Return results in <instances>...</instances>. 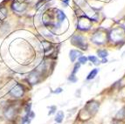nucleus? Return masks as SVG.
<instances>
[{
    "label": "nucleus",
    "mask_w": 125,
    "mask_h": 124,
    "mask_svg": "<svg viewBox=\"0 0 125 124\" xmlns=\"http://www.w3.org/2000/svg\"><path fill=\"white\" fill-rule=\"evenodd\" d=\"M24 93H25V88L19 83H17L9 92L10 96H12L14 98H21L24 95Z\"/></svg>",
    "instance_id": "obj_1"
},
{
    "label": "nucleus",
    "mask_w": 125,
    "mask_h": 124,
    "mask_svg": "<svg viewBox=\"0 0 125 124\" xmlns=\"http://www.w3.org/2000/svg\"><path fill=\"white\" fill-rule=\"evenodd\" d=\"M72 43L75 46L81 48V50H87V47H88V45L86 44L85 39H84V38L82 36H80V35L73 36V39H72Z\"/></svg>",
    "instance_id": "obj_2"
},
{
    "label": "nucleus",
    "mask_w": 125,
    "mask_h": 124,
    "mask_svg": "<svg viewBox=\"0 0 125 124\" xmlns=\"http://www.w3.org/2000/svg\"><path fill=\"white\" fill-rule=\"evenodd\" d=\"M25 8H26V6L25 4H20L18 1H13V3L11 4V9L16 12H23V11H25Z\"/></svg>",
    "instance_id": "obj_3"
},
{
    "label": "nucleus",
    "mask_w": 125,
    "mask_h": 124,
    "mask_svg": "<svg viewBox=\"0 0 125 124\" xmlns=\"http://www.w3.org/2000/svg\"><path fill=\"white\" fill-rule=\"evenodd\" d=\"M15 112H16L15 111V108H13L12 106H9V107H7V108H5L4 114V116H5L7 119L11 120L15 115Z\"/></svg>",
    "instance_id": "obj_4"
},
{
    "label": "nucleus",
    "mask_w": 125,
    "mask_h": 124,
    "mask_svg": "<svg viewBox=\"0 0 125 124\" xmlns=\"http://www.w3.org/2000/svg\"><path fill=\"white\" fill-rule=\"evenodd\" d=\"M104 34L103 33H95L93 38H92V40L93 42H94L95 44H99V45H102V44L104 43Z\"/></svg>",
    "instance_id": "obj_5"
},
{
    "label": "nucleus",
    "mask_w": 125,
    "mask_h": 124,
    "mask_svg": "<svg viewBox=\"0 0 125 124\" xmlns=\"http://www.w3.org/2000/svg\"><path fill=\"white\" fill-rule=\"evenodd\" d=\"M39 78H40V76L38 74V72H31V73L28 75V81H29V82L31 83V85L37 84V83L39 82Z\"/></svg>",
    "instance_id": "obj_6"
},
{
    "label": "nucleus",
    "mask_w": 125,
    "mask_h": 124,
    "mask_svg": "<svg viewBox=\"0 0 125 124\" xmlns=\"http://www.w3.org/2000/svg\"><path fill=\"white\" fill-rule=\"evenodd\" d=\"M109 35H110V38L113 41L117 42V41H120V40L122 39V38H123V32L120 31V29H119L118 33H115V31L114 30V31H111V33L109 34Z\"/></svg>",
    "instance_id": "obj_7"
},
{
    "label": "nucleus",
    "mask_w": 125,
    "mask_h": 124,
    "mask_svg": "<svg viewBox=\"0 0 125 124\" xmlns=\"http://www.w3.org/2000/svg\"><path fill=\"white\" fill-rule=\"evenodd\" d=\"M81 55H82V53H81L80 51H78V50L73 49L70 51V52H69V58H70L71 62H74L75 60H76L78 57H81Z\"/></svg>",
    "instance_id": "obj_8"
},
{
    "label": "nucleus",
    "mask_w": 125,
    "mask_h": 124,
    "mask_svg": "<svg viewBox=\"0 0 125 124\" xmlns=\"http://www.w3.org/2000/svg\"><path fill=\"white\" fill-rule=\"evenodd\" d=\"M64 119V112L63 111H59L57 113V114L55 115V118H54V121L57 122V123H61Z\"/></svg>",
    "instance_id": "obj_9"
},
{
    "label": "nucleus",
    "mask_w": 125,
    "mask_h": 124,
    "mask_svg": "<svg viewBox=\"0 0 125 124\" xmlns=\"http://www.w3.org/2000/svg\"><path fill=\"white\" fill-rule=\"evenodd\" d=\"M99 72V69L98 68H94V69H92L91 72L88 73V77H87V80L88 81H90V80H94V78H95V76L97 75V73H98Z\"/></svg>",
    "instance_id": "obj_10"
},
{
    "label": "nucleus",
    "mask_w": 125,
    "mask_h": 124,
    "mask_svg": "<svg viewBox=\"0 0 125 124\" xmlns=\"http://www.w3.org/2000/svg\"><path fill=\"white\" fill-rule=\"evenodd\" d=\"M57 17H58L60 22H63V21L65 20V19H66V15H65V13L61 10H57Z\"/></svg>",
    "instance_id": "obj_11"
},
{
    "label": "nucleus",
    "mask_w": 125,
    "mask_h": 124,
    "mask_svg": "<svg viewBox=\"0 0 125 124\" xmlns=\"http://www.w3.org/2000/svg\"><path fill=\"white\" fill-rule=\"evenodd\" d=\"M97 54L100 58L102 59H106V57L108 55V52H107L106 50H98L97 51Z\"/></svg>",
    "instance_id": "obj_12"
},
{
    "label": "nucleus",
    "mask_w": 125,
    "mask_h": 124,
    "mask_svg": "<svg viewBox=\"0 0 125 124\" xmlns=\"http://www.w3.org/2000/svg\"><path fill=\"white\" fill-rule=\"evenodd\" d=\"M88 57H86V56H81L78 61H79V63L81 65H83V64H86V63L88 62Z\"/></svg>",
    "instance_id": "obj_13"
},
{
    "label": "nucleus",
    "mask_w": 125,
    "mask_h": 124,
    "mask_svg": "<svg viewBox=\"0 0 125 124\" xmlns=\"http://www.w3.org/2000/svg\"><path fill=\"white\" fill-rule=\"evenodd\" d=\"M88 59L90 60L91 62H93L94 64H98V60H97V58H96L95 56L94 55H90L89 57H88Z\"/></svg>",
    "instance_id": "obj_14"
},
{
    "label": "nucleus",
    "mask_w": 125,
    "mask_h": 124,
    "mask_svg": "<svg viewBox=\"0 0 125 124\" xmlns=\"http://www.w3.org/2000/svg\"><path fill=\"white\" fill-rule=\"evenodd\" d=\"M68 81H71L72 83H75L76 81H77V78H76V76H75L73 73H72V74L68 77Z\"/></svg>",
    "instance_id": "obj_15"
},
{
    "label": "nucleus",
    "mask_w": 125,
    "mask_h": 124,
    "mask_svg": "<svg viewBox=\"0 0 125 124\" xmlns=\"http://www.w3.org/2000/svg\"><path fill=\"white\" fill-rule=\"evenodd\" d=\"M80 66H81V64H80L79 62H78V63H76V64L74 65V67H73V72H72V73L75 74V73H76V72H77L78 71H79Z\"/></svg>",
    "instance_id": "obj_16"
},
{
    "label": "nucleus",
    "mask_w": 125,
    "mask_h": 124,
    "mask_svg": "<svg viewBox=\"0 0 125 124\" xmlns=\"http://www.w3.org/2000/svg\"><path fill=\"white\" fill-rule=\"evenodd\" d=\"M22 124H30V119H29V116H28L27 114H26V115L23 118V120H22Z\"/></svg>",
    "instance_id": "obj_17"
},
{
    "label": "nucleus",
    "mask_w": 125,
    "mask_h": 124,
    "mask_svg": "<svg viewBox=\"0 0 125 124\" xmlns=\"http://www.w3.org/2000/svg\"><path fill=\"white\" fill-rule=\"evenodd\" d=\"M31 103H28L26 106H25V111L26 112V114H29L30 112H31Z\"/></svg>",
    "instance_id": "obj_18"
},
{
    "label": "nucleus",
    "mask_w": 125,
    "mask_h": 124,
    "mask_svg": "<svg viewBox=\"0 0 125 124\" xmlns=\"http://www.w3.org/2000/svg\"><path fill=\"white\" fill-rule=\"evenodd\" d=\"M55 110H56V107H54V106H52V107H50V111H49L48 114L50 115V114H53L54 112H55Z\"/></svg>",
    "instance_id": "obj_19"
},
{
    "label": "nucleus",
    "mask_w": 125,
    "mask_h": 124,
    "mask_svg": "<svg viewBox=\"0 0 125 124\" xmlns=\"http://www.w3.org/2000/svg\"><path fill=\"white\" fill-rule=\"evenodd\" d=\"M68 3H69V0H62V4L64 7L68 6Z\"/></svg>",
    "instance_id": "obj_20"
},
{
    "label": "nucleus",
    "mask_w": 125,
    "mask_h": 124,
    "mask_svg": "<svg viewBox=\"0 0 125 124\" xmlns=\"http://www.w3.org/2000/svg\"><path fill=\"white\" fill-rule=\"evenodd\" d=\"M62 92V88L61 87H58L57 89H55V91H53L52 93H61Z\"/></svg>",
    "instance_id": "obj_21"
},
{
    "label": "nucleus",
    "mask_w": 125,
    "mask_h": 124,
    "mask_svg": "<svg viewBox=\"0 0 125 124\" xmlns=\"http://www.w3.org/2000/svg\"><path fill=\"white\" fill-rule=\"evenodd\" d=\"M107 62H108V60H107V59H102V63H107Z\"/></svg>",
    "instance_id": "obj_22"
},
{
    "label": "nucleus",
    "mask_w": 125,
    "mask_h": 124,
    "mask_svg": "<svg viewBox=\"0 0 125 124\" xmlns=\"http://www.w3.org/2000/svg\"><path fill=\"white\" fill-rule=\"evenodd\" d=\"M42 1H44V0H42Z\"/></svg>",
    "instance_id": "obj_23"
}]
</instances>
